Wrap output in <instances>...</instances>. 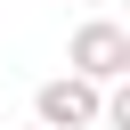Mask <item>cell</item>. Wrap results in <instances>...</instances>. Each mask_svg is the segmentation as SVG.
Here are the masks:
<instances>
[{
	"instance_id": "6da1fadb",
	"label": "cell",
	"mask_w": 130,
	"mask_h": 130,
	"mask_svg": "<svg viewBox=\"0 0 130 130\" xmlns=\"http://www.w3.org/2000/svg\"><path fill=\"white\" fill-rule=\"evenodd\" d=\"M41 106H49V122H81L89 114V89H49Z\"/></svg>"
},
{
	"instance_id": "7a4b0ae2",
	"label": "cell",
	"mask_w": 130,
	"mask_h": 130,
	"mask_svg": "<svg viewBox=\"0 0 130 130\" xmlns=\"http://www.w3.org/2000/svg\"><path fill=\"white\" fill-rule=\"evenodd\" d=\"M114 57H122L114 32H81V65H114Z\"/></svg>"
}]
</instances>
